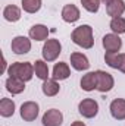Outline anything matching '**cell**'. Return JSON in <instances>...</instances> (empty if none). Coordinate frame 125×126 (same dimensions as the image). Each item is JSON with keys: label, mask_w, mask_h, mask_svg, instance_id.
<instances>
[{"label": "cell", "mask_w": 125, "mask_h": 126, "mask_svg": "<svg viewBox=\"0 0 125 126\" xmlns=\"http://www.w3.org/2000/svg\"><path fill=\"white\" fill-rule=\"evenodd\" d=\"M71 40L74 41V44H77L81 48L90 50L94 46V37H93V28L90 25H80L77 27L72 34H71Z\"/></svg>", "instance_id": "cell-1"}, {"label": "cell", "mask_w": 125, "mask_h": 126, "mask_svg": "<svg viewBox=\"0 0 125 126\" xmlns=\"http://www.w3.org/2000/svg\"><path fill=\"white\" fill-rule=\"evenodd\" d=\"M7 75L13 76V78H19V79L28 82L35 75L34 73V64H31L30 62H15L9 66Z\"/></svg>", "instance_id": "cell-2"}, {"label": "cell", "mask_w": 125, "mask_h": 126, "mask_svg": "<svg viewBox=\"0 0 125 126\" xmlns=\"http://www.w3.org/2000/svg\"><path fill=\"white\" fill-rule=\"evenodd\" d=\"M61 53H62V44H61L59 40L49 38L47 41H44V46L41 48L43 60H46V62H55L59 57Z\"/></svg>", "instance_id": "cell-3"}, {"label": "cell", "mask_w": 125, "mask_h": 126, "mask_svg": "<svg viewBox=\"0 0 125 126\" xmlns=\"http://www.w3.org/2000/svg\"><path fill=\"white\" fill-rule=\"evenodd\" d=\"M96 76H97V91L99 93H109L113 90L115 87V79L109 72L104 70H96Z\"/></svg>", "instance_id": "cell-4"}, {"label": "cell", "mask_w": 125, "mask_h": 126, "mask_svg": "<svg viewBox=\"0 0 125 126\" xmlns=\"http://www.w3.org/2000/svg\"><path fill=\"white\" fill-rule=\"evenodd\" d=\"M78 113L85 119H93L99 113V104L93 98H84L78 104Z\"/></svg>", "instance_id": "cell-5"}, {"label": "cell", "mask_w": 125, "mask_h": 126, "mask_svg": "<svg viewBox=\"0 0 125 126\" xmlns=\"http://www.w3.org/2000/svg\"><path fill=\"white\" fill-rule=\"evenodd\" d=\"M102 46L106 50V53H119L122 47V40L118 34H106L102 38Z\"/></svg>", "instance_id": "cell-6"}, {"label": "cell", "mask_w": 125, "mask_h": 126, "mask_svg": "<svg viewBox=\"0 0 125 126\" xmlns=\"http://www.w3.org/2000/svg\"><path fill=\"white\" fill-rule=\"evenodd\" d=\"M10 48L15 54L21 56V54H27L31 51V38L25 37V35H18L12 40Z\"/></svg>", "instance_id": "cell-7"}, {"label": "cell", "mask_w": 125, "mask_h": 126, "mask_svg": "<svg viewBox=\"0 0 125 126\" xmlns=\"http://www.w3.org/2000/svg\"><path fill=\"white\" fill-rule=\"evenodd\" d=\"M38 113L40 107L35 101H25L19 109V114L24 119V122H34L38 117Z\"/></svg>", "instance_id": "cell-8"}, {"label": "cell", "mask_w": 125, "mask_h": 126, "mask_svg": "<svg viewBox=\"0 0 125 126\" xmlns=\"http://www.w3.org/2000/svg\"><path fill=\"white\" fill-rule=\"evenodd\" d=\"M62 123H63V114L58 109L47 110L41 117V125L43 126H61Z\"/></svg>", "instance_id": "cell-9"}, {"label": "cell", "mask_w": 125, "mask_h": 126, "mask_svg": "<svg viewBox=\"0 0 125 126\" xmlns=\"http://www.w3.org/2000/svg\"><path fill=\"white\" fill-rule=\"evenodd\" d=\"M69 60H71V66H72L75 70H78V72L88 70V67H90V60H88V57H87L85 54H83V53H78V51L72 53L71 57H69Z\"/></svg>", "instance_id": "cell-10"}, {"label": "cell", "mask_w": 125, "mask_h": 126, "mask_svg": "<svg viewBox=\"0 0 125 126\" xmlns=\"http://www.w3.org/2000/svg\"><path fill=\"white\" fill-rule=\"evenodd\" d=\"M61 15H62V19L66 22V24H75V22L80 19V16H81L80 9H78L75 4H72V3L63 6Z\"/></svg>", "instance_id": "cell-11"}, {"label": "cell", "mask_w": 125, "mask_h": 126, "mask_svg": "<svg viewBox=\"0 0 125 126\" xmlns=\"http://www.w3.org/2000/svg\"><path fill=\"white\" fill-rule=\"evenodd\" d=\"M109 110L115 120H125V98H115L110 103Z\"/></svg>", "instance_id": "cell-12"}, {"label": "cell", "mask_w": 125, "mask_h": 126, "mask_svg": "<svg viewBox=\"0 0 125 126\" xmlns=\"http://www.w3.org/2000/svg\"><path fill=\"white\" fill-rule=\"evenodd\" d=\"M49 28L43 24H35L30 28V38L34 40V41H47L49 40Z\"/></svg>", "instance_id": "cell-13"}, {"label": "cell", "mask_w": 125, "mask_h": 126, "mask_svg": "<svg viewBox=\"0 0 125 126\" xmlns=\"http://www.w3.org/2000/svg\"><path fill=\"white\" fill-rule=\"evenodd\" d=\"M106 12L110 18H119L125 13V1L124 0H110L106 3Z\"/></svg>", "instance_id": "cell-14"}, {"label": "cell", "mask_w": 125, "mask_h": 126, "mask_svg": "<svg viewBox=\"0 0 125 126\" xmlns=\"http://www.w3.org/2000/svg\"><path fill=\"white\" fill-rule=\"evenodd\" d=\"M6 90H7V93H10L12 95L21 94V93L25 91V81H22L19 78L9 76L6 79Z\"/></svg>", "instance_id": "cell-15"}, {"label": "cell", "mask_w": 125, "mask_h": 126, "mask_svg": "<svg viewBox=\"0 0 125 126\" xmlns=\"http://www.w3.org/2000/svg\"><path fill=\"white\" fill-rule=\"evenodd\" d=\"M53 79L56 81H65L71 76V69H69V64L65 62H59L55 64L53 67V73H52Z\"/></svg>", "instance_id": "cell-16"}, {"label": "cell", "mask_w": 125, "mask_h": 126, "mask_svg": "<svg viewBox=\"0 0 125 126\" xmlns=\"http://www.w3.org/2000/svg\"><path fill=\"white\" fill-rule=\"evenodd\" d=\"M41 91H43V94L46 95V97H55V95L59 94V91H61V85H59V82L56 81V79H46V81H43V85H41Z\"/></svg>", "instance_id": "cell-17"}, {"label": "cell", "mask_w": 125, "mask_h": 126, "mask_svg": "<svg viewBox=\"0 0 125 126\" xmlns=\"http://www.w3.org/2000/svg\"><path fill=\"white\" fill-rule=\"evenodd\" d=\"M80 85L84 91L87 93H91L94 90H97V76H96V72H88L85 73L81 81H80Z\"/></svg>", "instance_id": "cell-18"}, {"label": "cell", "mask_w": 125, "mask_h": 126, "mask_svg": "<svg viewBox=\"0 0 125 126\" xmlns=\"http://www.w3.org/2000/svg\"><path fill=\"white\" fill-rule=\"evenodd\" d=\"M3 18L7 22H18L21 19V9L15 4H7L3 9Z\"/></svg>", "instance_id": "cell-19"}, {"label": "cell", "mask_w": 125, "mask_h": 126, "mask_svg": "<svg viewBox=\"0 0 125 126\" xmlns=\"http://www.w3.org/2000/svg\"><path fill=\"white\" fill-rule=\"evenodd\" d=\"M15 114V103L10 98H1L0 100V116L1 117H10Z\"/></svg>", "instance_id": "cell-20"}, {"label": "cell", "mask_w": 125, "mask_h": 126, "mask_svg": "<svg viewBox=\"0 0 125 126\" xmlns=\"http://www.w3.org/2000/svg\"><path fill=\"white\" fill-rule=\"evenodd\" d=\"M34 73L38 79L41 81H46L49 79V66H47V62L46 60H35L34 63Z\"/></svg>", "instance_id": "cell-21"}, {"label": "cell", "mask_w": 125, "mask_h": 126, "mask_svg": "<svg viewBox=\"0 0 125 126\" xmlns=\"http://www.w3.org/2000/svg\"><path fill=\"white\" fill-rule=\"evenodd\" d=\"M21 4H22L24 12H27V13H37L41 9V6H43V0H22Z\"/></svg>", "instance_id": "cell-22"}, {"label": "cell", "mask_w": 125, "mask_h": 126, "mask_svg": "<svg viewBox=\"0 0 125 126\" xmlns=\"http://www.w3.org/2000/svg\"><path fill=\"white\" fill-rule=\"evenodd\" d=\"M109 28L112 30L113 34H125V18L119 16V18H112L110 19V24H109Z\"/></svg>", "instance_id": "cell-23"}, {"label": "cell", "mask_w": 125, "mask_h": 126, "mask_svg": "<svg viewBox=\"0 0 125 126\" xmlns=\"http://www.w3.org/2000/svg\"><path fill=\"white\" fill-rule=\"evenodd\" d=\"M100 1L102 0H81V4L83 7L90 12V13H97L99 9H100Z\"/></svg>", "instance_id": "cell-24"}, {"label": "cell", "mask_w": 125, "mask_h": 126, "mask_svg": "<svg viewBox=\"0 0 125 126\" xmlns=\"http://www.w3.org/2000/svg\"><path fill=\"white\" fill-rule=\"evenodd\" d=\"M104 62L109 67L118 69V66H119V53H106L104 54Z\"/></svg>", "instance_id": "cell-25"}, {"label": "cell", "mask_w": 125, "mask_h": 126, "mask_svg": "<svg viewBox=\"0 0 125 126\" xmlns=\"http://www.w3.org/2000/svg\"><path fill=\"white\" fill-rule=\"evenodd\" d=\"M118 70H121L122 73H125V53H119V66Z\"/></svg>", "instance_id": "cell-26"}, {"label": "cell", "mask_w": 125, "mask_h": 126, "mask_svg": "<svg viewBox=\"0 0 125 126\" xmlns=\"http://www.w3.org/2000/svg\"><path fill=\"white\" fill-rule=\"evenodd\" d=\"M71 126H85V123H84V122H80V120H75Z\"/></svg>", "instance_id": "cell-27"}, {"label": "cell", "mask_w": 125, "mask_h": 126, "mask_svg": "<svg viewBox=\"0 0 125 126\" xmlns=\"http://www.w3.org/2000/svg\"><path fill=\"white\" fill-rule=\"evenodd\" d=\"M102 1H103V3H104V4H106V3H109V1H110V0H102Z\"/></svg>", "instance_id": "cell-28"}]
</instances>
